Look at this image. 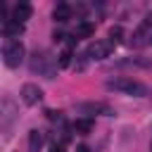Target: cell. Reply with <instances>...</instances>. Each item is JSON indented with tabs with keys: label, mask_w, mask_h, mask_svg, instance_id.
I'll list each match as a JSON object with an SVG mask.
<instances>
[{
	"label": "cell",
	"mask_w": 152,
	"mask_h": 152,
	"mask_svg": "<svg viewBox=\"0 0 152 152\" xmlns=\"http://www.w3.org/2000/svg\"><path fill=\"white\" fill-rule=\"evenodd\" d=\"M57 66H59V62L50 55V52H36L33 55V59H31V71H38V74H43L45 78H55V74H57Z\"/></svg>",
	"instance_id": "cell-1"
},
{
	"label": "cell",
	"mask_w": 152,
	"mask_h": 152,
	"mask_svg": "<svg viewBox=\"0 0 152 152\" xmlns=\"http://www.w3.org/2000/svg\"><path fill=\"white\" fill-rule=\"evenodd\" d=\"M107 88H109V90H116V93H124V95H135V97H140V95L147 93V88H145L140 81L128 78V76H121V78H112V81H107Z\"/></svg>",
	"instance_id": "cell-2"
},
{
	"label": "cell",
	"mask_w": 152,
	"mask_h": 152,
	"mask_svg": "<svg viewBox=\"0 0 152 152\" xmlns=\"http://www.w3.org/2000/svg\"><path fill=\"white\" fill-rule=\"evenodd\" d=\"M21 59H24V45L19 40H7L5 48H2V62H5V66L14 69V66L21 64Z\"/></svg>",
	"instance_id": "cell-3"
},
{
	"label": "cell",
	"mask_w": 152,
	"mask_h": 152,
	"mask_svg": "<svg viewBox=\"0 0 152 152\" xmlns=\"http://www.w3.org/2000/svg\"><path fill=\"white\" fill-rule=\"evenodd\" d=\"M112 50H114V45H112L109 40H95V43H90V45H88L86 57H88V59H104Z\"/></svg>",
	"instance_id": "cell-4"
},
{
	"label": "cell",
	"mask_w": 152,
	"mask_h": 152,
	"mask_svg": "<svg viewBox=\"0 0 152 152\" xmlns=\"http://www.w3.org/2000/svg\"><path fill=\"white\" fill-rule=\"evenodd\" d=\"M19 95H21V102L28 104V107H31V104H38V102L43 100V90H40L36 83H24Z\"/></svg>",
	"instance_id": "cell-5"
},
{
	"label": "cell",
	"mask_w": 152,
	"mask_h": 152,
	"mask_svg": "<svg viewBox=\"0 0 152 152\" xmlns=\"http://www.w3.org/2000/svg\"><path fill=\"white\" fill-rule=\"evenodd\" d=\"M31 12H33V10H31L28 2H17V5L12 7V19L19 21V24H24V21L31 17Z\"/></svg>",
	"instance_id": "cell-6"
},
{
	"label": "cell",
	"mask_w": 152,
	"mask_h": 152,
	"mask_svg": "<svg viewBox=\"0 0 152 152\" xmlns=\"http://www.w3.org/2000/svg\"><path fill=\"white\" fill-rule=\"evenodd\" d=\"M2 33H5V38L14 40L17 36H21V33H24V24H19V21L10 19V21H5V24H2Z\"/></svg>",
	"instance_id": "cell-7"
},
{
	"label": "cell",
	"mask_w": 152,
	"mask_h": 152,
	"mask_svg": "<svg viewBox=\"0 0 152 152\" xmlns=\"http://www.w3.org/2000/svg\"><path fill=\"white\" fill-rule=\"evenodd\" d=\"M52 17H55V21L64 24V21H69V19H71V7H69L66 2H59V5H55Z\"/></svg>",
	"instance_id": "cell-8"
},
{
	"label": "cell",
	"mask_w": 152,
	"mask_h": 152,
	"mask_svg": "<svg viewBox=\"0 0 152 152\" xmlns=\"http://www.w3.org/2000/svg\"><path fill=\"white\" fill-rule=\"evenodd\" d=\"M95 33V26L90 24V21H86V19H81L78 24H76V31H74V36H76V40L78 38H90Z\"/></svg>",
	"instance_id": "cell-9"
},
{
	"label": "cell",
	"mask_w": 152,
	"mask_h": 152,
	"mask_svg": "<svg viewBox=\"0 0 152 152\" xmlns=\"http://www.w3.org/2000/svg\"><path fill=\"white\" fill-rule=\"evenodd\" d=\"M78 109H81V112H86V114H97V112H104V114H109V116L114 114L107 104H100V102H86V104H81Z\"/></svg>",
	"instance_id": "cell-10"
},
{
	"label": "cell",
	"mask_w": 152,
	"mask_h": 152,
	"mask_svg": "<svg viewBox=\"0 0 152 152\" xmlns=\"http://www.w3.org/2000/svg\"><path fill=\"white\" fill-rule=\"evenodd\" d=\"M93 128H95V124H93L90 116H83V119H76V121H74V131L81 133V135H88Z\"/></svg>",
	"instance_id": "cell-11"
},
{
	"label": "cell",
	"mask_w": 152,
	"mask_h": 152,
	"mask_svg": "<svg viewBox=\"0 0 152 152\" xmlns=\"http://www.w3.org/2000/svg\"><path fill=\"white\" fill-rule=\"evenodd\" d=\"M43 147V133L40 131H31L28 133V152H38Z\"/></svg>",
	"instance_id": "cell-12"
},
{
	"label": "cell",
	"mask_w": 152,
	"mask_h": 152,
	"mask_svg": "<svg viewBox=\"0 0 152 152\" xmlns=\"http://www.w3.org/2000/svg\"><path fill=\"white\" fill-rule=\"evenodd\" d=\"M121 40H124V28L121 26H112L109 28V43L112 45H119Z\"/></svg>",
	"instance_id": "cell-13"
},
{
	"label": "cell",
	"mask_w": 152,
	"mask_h": 152,
	"mask_svg": "<svg viewBox=\"0 0 152 152\" xmlns=\"http://www.w3.org/2000/svg\"><path fill=\"white\" fill-rule=\"evenodd\" d=\"M57 62H59V66H62V69H66V66L71 64V50H69V48H66V50H62V52L57 55Z\"/></svg>",
	"instance_id": "cell-14"
},
{
	"label": "cell",
	"mask_w": 152,
	"mask_h": 152,
	"mask_svg": "<svg viewBox=\"0 0 152 152\" xmlns=\"http://www.w3.org/2000/svg\"><path fill=\"white\" fill-rule=\"evenodd\" d=\"M45 114H48L50 121H62V112H57V109H48Z\"/></svg>",
	"instance_id": "cell-15"
},
{
	"label": "cell",
	"mask_w": 152,
	"mask_h": 152,
	"mask_svg": "<svg viewBox=\"0 0 152 152\" xmlns=\"http://www.w3.org/2000/svg\"><path fill=\"white\" fill-rule=\"evenodd\" d=\"M52 38H55V40L59 43V40H64L66 36H64V31H55V33H52Z\"/></svg>",
	"instance_id": "cell-16"
},
{
	"label": "cell",
	"mask_w": 152,
	"mask_h": 152,
	"mask_svg": "<svg viewBox=\"0 0 152 152\" xmlns=\"http://www.w3.org/2000/svg\"><path fill=\"white\" fill-rule=\"evenodd\" d=\"M76 152H90V147H88V145H78V147H76Z\"/></svg>",
	"instance_id": "cell-17"
},
{
	"label": "cell",
	"mask_w": 152,
	"mask_h": 152,
	"mask_svg": "<svg viewBox=\"0 0 152 152\" xmlns=\"http://www.w3.org/2000/svg\"><path fill=\"white\" fill-rule=\"evenodd\" d=\"M50 152H64V150H62V145H55V147H52Z\"/></svg>",
	"instance_id": "cell-18"
},
{
	"label": "cell",
	"mask_w": 152,
	"mask_h": 152,
	"mask_svg": "<svg viewBox=\"0 0 152 152\" xmlns=\"http://www.w3.org/2000/svg\"><path fill=\"white\" fill-rule=\"evenodd\" d=\"M150 152H152V142H150Z\"/></svg>",
	"instance_id": "cell-19"
},
{
	"label": "cell",
	"mask_w": 152,
	"mask_h": 152,
	"mask_svg": "<svg viewBox=\"0 0 152 152\" xmlns=\"http://www.w3.org/2000/svg\"><path fill=\"white\" fill-rule=\"evenodd\" d=\"M150 43H152V36H150Z\"/></svg>",
	"instance_id": "cell-20"
}]
</instances>
